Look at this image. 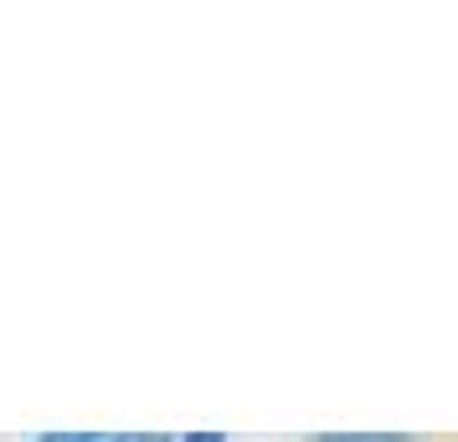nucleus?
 Listing matches in <instances>:
<instances>
[{"label": "nucleus", "mask_w": 458, "mask_h": 442, "mask_svg": "<svg viewBox=\"0 0 458 442\" xmlns=\"http://www.w3.org/2000/svg\"><path fill=\"white\" fill-rule=\"evenodd\" d=\"M310 442H417L412 432H314Z\"/></svg>", "instance_id": "1"}, {"label": "nucleus", "mask_w": 458, "mask_h": 442, "mask_svg": "<svg viewBox=\"0 0 458 442\" xmlns=\"http://www.w3.org/2000/svg\"><path fill=\"white\" fill-rule=\"evenodd\" d=\"M104 432H78V427H63V432H37L31 442H98Z\"/></svg>", "instance_id": "2"}, {"label": "nucleus", "mask_w": 458, "mask_h": 442, "mask_svg": "<svg viewBox=\"0 0 458 442\" xmlns=\"http://www.w3.org/2000/svg\"><path fill=\"white\" fill-rule=\"evenodd\" d=\"M98 442H175L170 432H104Z\"/></svg>", "instance_id": "3"}, {"label": "nucleus", "mask_w": 458, "mask_h": 442, "mask_svg": "<svg viewBox=\"0 0 458 442\" xmlns=\"http://www.w3.org/2000/svg\"><path fill=\"white\" fill-rule=\"evenodd\" d=\"M175 442H232L227 432H181Z\"/></svg>", "instance_id": "4"}]
</instances>
